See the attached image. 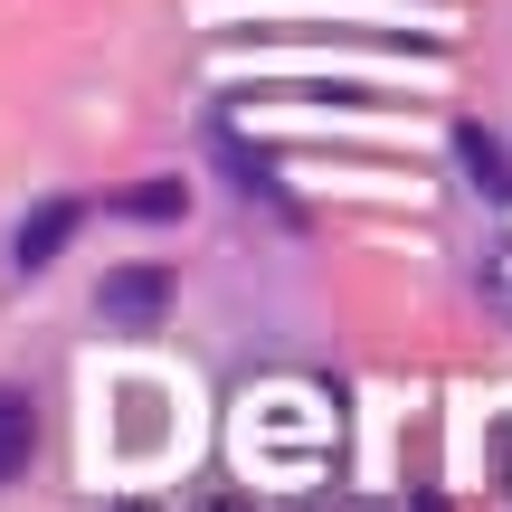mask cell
I'll return each instance as SVG.
<instances>
[{
  "mask_svg": "<svg viewBox=\"0 0 512 512\" xmlns=\"http://www.w3.org/2000/svg\"><path fill=\"white\" fill-rule=\"evenodd\" d=\"M38 456V418H29V389H0V484H19Z\"/></svg>",
  "mask_w": 512,
  "mask_h": 512,
  "instance_id": "3",
  "label": "cell"
},
{
  "mask_svg": "<svg viewBox=\"0 0 512 512\" xmlns=\"http://www.w3.org/2000/svg\"><path fill=\"white\" fill-rule=\"evenodd\" d=\"M95 313H105L114 332H152V323L171 313V275H162V266H124V275H105Z\"/></svg>",
  "mask_w": 512,
  "mask_h": 512,
  "instance_id": "1",
  "label": "cell"
},
{
  "mask_svg": "<svg viewBox=\"0 0 512 512\" xmlns=\"http://www.w3.org/2000/svg\"><path fill=\"white\" fill-rule=\"evenodd\" d=\"M76 228H86V209H76V200H38L29 219L10 228V266H19V275H48L57 256H67Z\"/></svg>",
  "mask_w": 512,
  "mask_h": 512,
  "instance_id": "2",
  "label": "cell"
},
{
  "mask_svg": "<svg viewBox=\"0 0 512 512\" xmlns=\"http://www.w3.org/2000/svg\"><path fill=\"white\" fill-rule=\"evenodd\" d=\"M181 209H190L181 181H143V190H124V219H181Z\"/></svg>",
  "mask_w": 512,
  "mask_h": 512,
  "instance_id": "5",
  "label": "cell"
},
{
  "mask_svg": "<svg viewBox=\"0 0 512 512\" xmlns=\"http://www.w3.org/2000/svg\"><path fill=\"white\" fill-rule=\"evenodd\" d=\"M456 152H465V171H475V190H484V200H512V162H503V152H494V143H484V133H475V124H465V133H456Z\"/></svg>",
  "mask_w": 512,
  "mask_h": 512,
  "instance_id": "4",
  "label": "cell"
}]
</instances>
